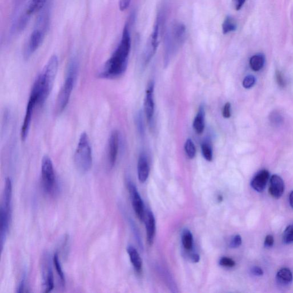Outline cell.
<instances>
[{"label":"cell","instance_id":"ab89813d","mask_svg":"<svg viewBox=\"0 0 293 293\" xmlns=\"http://www.w3.org/2000/svg\"><path fill=\"white\" fill-rule=\"evenodd\" d=\"M289 200L291 207L293 209V191H292L290 194Z\"/></svg>","mask_w":293,"mask_h":293},{"label":"cell","instance_id":"5bb4252c","mask_svg":"<svg viewBox=\"0 0 293 293\" xmlns=\"http://www.w3.org/2000/svg\"><path fill=\"white\" fill-rule=\"evenodd\" d=\"M269 193L276 199H279L285 191V184L281 177L277 175L272 176Z\"/></svg>","mask_w":293,"mask_h":293},{"label":"cell","instance_id":"ac0fdd59","mask_svg":"<svg viewBox=\"0 0 293 293\" xmlns=\"http://www.w3.org/2000/svg\"><path fill=\"white\" fill-rule=\"evenodd\" d=\"M278 284L281 286H287L291 284L292 281V275L290 269L283 268L278 272L276 276Z\"/></svg>","mask_w":293,"mask_h":293},{"label":"cell","instance_id":"5b68a950","mask_svg":"<svg viewBox=\"0 0 293 293\" xmlns=\"http://www.w3.org/2000/svg\"><path fill=\"white\" fill-rule=\"evenodd\" d=\"M186 28L183 24L176 23L167 31L165 37V55L169 58L185 41Z\"/></svg>","mask_w":293,"mask_h":293},{"label":"cell","instance_id":"52a82bcc","mask_svg":"<svg viewBox=\"0 0 293 293\" xmlns=\"http://www.w3.org/2000/svg\"><path fill=\"white\" fill-rule=\"evenodd\" d=\"M41 183L47 194H51L56 186V176L54 165L49 156L43 157L41 163Z\"/></svg>","mask_w":293,"mask_h":293},{"label":"cell","instance_id":"8d00e7d4","mask_svg":"<svg viewBox=\"0 0 293 293\" xmlns=\"http://www.w3.org/2000/svg\"><path fill=\"white\" fill-rule=\"evenodd\" d=\"M252 273L254 276L260 277L263 275L262 269L259 267L255 266L252 268Z\"/></svg>","mask_w":293,"mask_h":293},{"label":"cell","instance_id":"e0dca14e","mask_svg":"<svg viewBox=\"0 0 293 293\" xmlns=\"http://www.w3.org/2000/svg\"><path fill=\"white\" fill-rule=\"evenodd\" d=\"M147 240L149 244L152 245L154 241L156 233V222L153 213L149 211L146 220Z\"/></svg>","mask_w":293,"mask_h":293},{"label":"cell","instance_id":"4dcf8cb0","mask_svg":"<svg viewBox=\"0 0 293 293\" xmlns=\"http://www.w3.org/2000/svg\"><path fill=\"white\" fill-rule=\"evenodd\" d=\"M270 118L272 123L275 125H280L283 122L281 115L277 112H273Z\"/></svg>","mask_w":293,"mask_h":293},{"label":"cell","instance_id":"3957f363","mask_svg":"<svg viewBox=\"0 0 293 293\" xmlns=\"http://www.w3.org/2000/svg\"><path fill=\"white\" fill-rule=\"evenodd\" d=\"M75 164L80 172H88L93 166V157L92 149L88 134L81 133L78 146L74 155Z\"/></svg>","mask_w":293,"mask_h":293},{"label":"cell","instance_id":"836d02e7","mask_svg":"<svg viewBox=\"0 0 293 293\" xmlns=\"http://www.w3.org/2000/svg\"><path fill=\"white\" fill-rule=\"evenodd\" d=\"M276 75L277 81L278 85H279L282 88L285 87L286 85L285 80L284 79H283V75L281 72L277 71L276 72Z\"/></svg>","mask_w":293,"mask_h":293},{"label":"cell","instance_id":"44dd1931","mask_svg":"<svg viewBox=\"0 0 293 293\" xmlns=\"http://www.w3.org/2000/svg\"><path fill=\"white\" fill-rule=\"evenodd\" d=\"M265 62V56L262 54L253 56L250 59V66L254 71H259L263 69Z\"/></svg>","mask_w":293,"mask_h":293},{"label":"cell","instance_id":"7402d4cb","mask_svg":"<svg viewBox=\"0 0 293 293\" xmlns=\"http://www.w3.org/2000/svg\"><path fill=\"white\" fill-rule=\"evenodd\" d=\"M47 1L48 0H31L26 13L31 17L32 14L40 11L44 7Z\"/></svg>","mask_w":293,"mask_h":293},{"label":"cell","instance_id":"484cf974","mask_svg":"<svg viewBox=\"0 0 293 293\" xmlns=\"http://www.w3.org/2000/svg\"><path fill=\"white\" fill-rule=\"evenodd\" d=\"M185 150L187 156L190 159H194L196 155V147L194 143L191 139L186 141L185 145Z\"/></svg>","mask_w":293,"mask_h":293},{"label":"cell","instance_id":"8fae6325","mask_svg":"<svg viewBox=\"0 0 293 293\" xmlns=\"http://www.w3.org/2000/svg\"><path fill=\"white\" fill-rule=\"evenodd\" d=\"M119 143V133L117 130H114L110 133L108 146V162L111 167L115 166L117 160Z\"/></svg>","mask_w":293,"mask_h":293},{"label":"cell","instance_id":"d4e9b609","mask_svg":"<svg viewBox=\"0 0 293 293\" xmlns=\"http://www.w3.org/2000/svg\"><path fill=\"white\" fill-rule=\"evenodd\" d=\"M53 261H54L55 267L56 269V272L58 274V276L60 278L61 283L62 285H65V278L63 271H62V267L61 266V264L59 261V258L58 254L56 253L53 258Z\"/></svg>","mask_w":293,"mask_h":293},{"label":"cell","instance_id":"603a6c76","mask_svg":"<svg viewBox=\"0 0 293 293\" xmlns=\"http://www.w3.org/2000/svg\"><path fill=\"white\" fill-rule=\"evenodd\" d=\"M237 24L235 19L231 16H228L224 19L222 24V31L224 35L237 30Z\"/></svg>","mask_w":293,"mask_h":293},{"label":"cell","instance_id":"ba28073f","mask_svg":"<svg viewBox=\"0 0 293 293\" xmlns=\"http://www.w3.org/2000/svg\"><path fill=\"white\" fill-rule=\"evenodd\" d=\"M162 17L161 13L158 14L151 35L149 38L146 52V61H150L153 55H155L157 47L159 46Z\"/></svg>","mask_w":293,"mask_h":293},{"label":"cell","instance_id":"cb8c5ba5","mask_svg":"<svg viewBox=\"0 0 293 293\" xmlns=\"http://www.w3.org/2000/svg\"><path fill=\"white\" fill-rule=\"evenodd\" d=\"M182 242L184 248L187 251H191L193 246V237L188 229L184 230L182 235Z\"/></svg>","mask_w":293,"mask_h":293},{"label":"cell","instance_id":"30bf717a","mask_svg":"<svg viewBox=\"0 0 293 293\" xmlns=\"http://www.w3.org/2000/svg\"><path fill=\"white\" fill-rule=\"evenodd\" d=\"M37 106L38 105L36 100L30 96L27 105L25 118L24 119L21 129V138L23 141H25L28 136L31 128L33 112H34Z\"/></svg>","mask_w":293,"mask_h":293},{"label":"cell","instance_id":"8992f818","mask_svg":"<svg viewBox=\"0 0 293 293\" xmlns=\"http://www.w3.org/2000/svg\"><path fill=\"white\" fill-rule=\"evenodd\" d=\"M77 76L67 74L65 82L62 85L56 101L55 112L60 115L68 105L72 93H73Z\"/></svg>","mask_w":293,"mask_h":293},{"label":"cell","instance_id":"9c48e42d","mask_svg":"<svg viewBox=\"0 0 293 293\" xmlns=\"http://www.w3.org/2000/svg\"><path fill=\"white\" fill-rule=\"evenodd\" d=\"M128 189L131 199L132 207L139 220L143 222L145 218V210L143 200L137 189L132 182H128Z\"/></svg>","mask_w":293,"mask_h":293},{"label":"cell","instance_id":"ffe728a7","mask_svg":"<svg viewBox=\"0 0 293 293\" xmlns=\"http://www.w3.org/2000/svg\"><path fill=\"white\" fill-rule=\"evenodd\" d=\"M205 117V108L203 106H200L193 122L194 129L197 133H202L204 131Z\"/></svg>","mask_w":293,"mask_h":293},{"label":"cell","instance_id":"9a60e30c","mask_svg":"<svg viewBox=\"0 0 293 293\" xmlns=\"http://www.w3.org/2000/svg\"><path fill=\"white\" fill-rule=\"evenodd\" d=\"M269 177H270V173L266 170H261L257 173L254 176L252 182L251 186L252 188L261 193L265 190Z\"/></svg>","mask_w":293,"mask_h":293},{"label":"cell","instance_id":"4fadbf2b","mask_svg":"<svg viewBox=\"0 0 293 293\" xmlns=\"http://www.w3.org/2000/svg\"><path fill=\"white\" fill-rule=\"evenodd\" d=\"M153 90H154V84L150 82L147 86L145 100V112L148 122H151L153 114H154L155 103L153 96Z\"/></svg>","mask_w":293,"mask_h":293},{"label":"cell","instance_id":"e575fe53","mask_svg":"<svg viewBox=\"0 0 293 293\" xmlns=\"http://www.w3.org/2000/svg\"><path fill=\"white\" fill-rule=\"evenodd\" d=\"M131 0H119V7L121 11L126 10L130 4Z\"/></svg>","mask_w":293,"mask_h":293},{"label":"cell","instance_id":"d590c367","mask_svg":"<svg viewBox=\"0 0 293 293\" xmlns=\"http://www.w3.org/2000/svg\"><path fill=\"white\" fill-rule=\"evenodd\" d=\"M275 243V240L271 235H267L265 239V246L266 247H272Z\"/></svg>","mask_w":293,"mask_h":293},{"label":"cell","instance_id":"74e56055","mask_svg":"<svg viewBox=\"0 0 293 293\" xmlns=\"http://www.w3.org/2000/svg\"><path fill=\"white\" fill-rule=\"evenodd\" d=\"M245 2H246V0H233L235 9H236L237 11H239L243 6Z\"/></svg>","mask_w":293,"mask_h":293},{"label":"cell","instance_id":"f546056e","mask_svg":"<svg viewBox=\"0 0 293 293\" xmlns=\"http://www.w3.org/2000/svg\"><path fill=\"white\" fill-rule=\"evenodd\" d=\"M219 265L226 267H233L235 265V262L232 258L222 257L220 259Z\"/></svg>","mask_w":293,"mask_h":293},{"label":"cell","instance_id":"7a4b0ae2","mask_svg":"<svg viewBox=\"0 0 293 293\" xmlns=\"http://www.w3.org/2000/svg\"><path fill=\"white\" fill-rule=\"evenodd\" d=\"M58 68V57L53 55L33 85L31 90L38 95L39 106H42L49 97L55 83Z\"/></svg>","mask_w":293,"mask_h":293},{"label":"cell","instance_id":"277c9868","mask_svg":"<svg viewBox=\"0 0 293 293\" xmlns=\"http://www.w3.org/2000/svg\"><path fill=\"white\" fill-rule=\"evenodd\" d=\"M49 25V15L48 12H43L36 24L35 30L32 32L25 50L27 59L39 49L44 40L48 27Z\"/></svg>","mask_w":293,"mask_h":293},{"label":"cell","instance_id":"f35d334b","mask_svg":"<svg viewBox=\"0 0 293 293\" xmlns=\"http://www.w3.org/2000/svg\"><path fill=\"white\" fill-rule=\"evenodd\" d=\"M200 260L199 256L198 254H193V256H192V261L194 262H198Z\"/></svg>","mask_w":293,"mask_h":293},{"label":"cell","instance_id":"83f0119b","mask_svg":"<svg viewBox=\"0 0 293 293\" xmlns=\"http://www.w3.org/2000/svg\"><path fill=\"white\" fill-rule=\"evenodd\" d=\"M283 242L286 244L293 243V225L286 228L283 235Z\"/></svg>","mask_w":293,"mask_h":293},{"label":"cell","instance_id":"7c38bea8","mask_svg":"<svg viewBox=\"0 0 293 293\" xmlns=\"http://www.w3.org/2000/svg\"><path fill=\"white\" fill-rule=\"evenodd\" d=\"M42 263V277L44 283V292H49L54 288V277L53 274L50 260L49 257L46 255Z\"/></svg>","mask_w":293,"mask_h":293},{"label":"cell","instance_id":"d6986e66","mask_svg":"<svg viewBox=\"0 0 293 293\" xmlns=\"http://www.w3.org/2000/svg\"><path fill=\"white\" fill-rule=\"evenodd\" d=\"M127 251L134 270L138 273H141L142 270V260L137 249L129 246Z\"/></svg>","mask_w":293,"mask_h":293},{"label":"cell","instance_id":"6da1fadb","mask_svg":"<svg viewBox=\"0 0 293 293\" xmlns=\"http://www.w3.org/2000/svg\"><path fill=\"white\" fill-rule=\"evenodd\" d=\"M131 47L129 24L124 28L121 41L110 58L98 74L100 79H114L122 76L126 71Z\"/></svg>","mask_w":293,"mask_h":293},{"label":"cell","instance_id":"4316f807","mask_svg":"<svg viewBox=\"0 0 293 293\" xmlns=\"http://www.w3.org/2000/svg\"><path fill=\"white\" fill-rule=\"evenodd\" d=\"M201 153L205 159L209 162L213 160V150L210 144L208 142H204L201 146Z\"/></svg>","mask_w":293,"mask_h":293},{"label":"cell","instance_id":"1f68e13d","mask_svg":"<svg viewBox=\"0 0 293 293\" xmlns=\"http://www.w3.org/2000/svg\"><path fill=\"white\" fill-rule=\"evenodd\" d=\"M242 238L239 235L234 236L230 243V246L232 248L239 247L242 244Z\"/></svg>","mask_w":293,"mask_h":293},{"label":"cell","instance_id":"2e32d148","mask_svg":"<svg viewBox=\"0 0 293 293\" xmlns=\"http://www.w3.org/2000/svg\"><path fill=\"white\" fill-rule=\"evenodd\" d=\"M150 168L147 157L145 153H141L139 156L138 163V175L139 181L141 183H145L148 179Z\"/></svg>","mask_w":293,"mask_h":293},{"label":"cell","instance_id":"d6a6232c","mask_svg":"<svg viewBox=\"0 0 293 293\" xmlns=\"http://www.w3.org/2000/svg\"><path fill=\"white\" fill-rule=\"evenodd\" d=\"M231 104L230 103H227L224 105L223 109V117L224 118L228 119L231 117Z\"/></svg>","mask_w":293,"mask_h":293},{"label":"cell","instance_id":"f1b7e54d","mask_svg":"<svg viewBox=\"0 0 293 293\" xmlns=\"http://www.w3.org/2000/svg\"><path fill=\"white\" fill-rule=\"evenodd\" d=\"M256 83V79L253 75H248L245 77L243 80V86L244 88L249 89L253 87Z\"/></svg>","mask_w":293,"mask_h":293}]
</instances>
